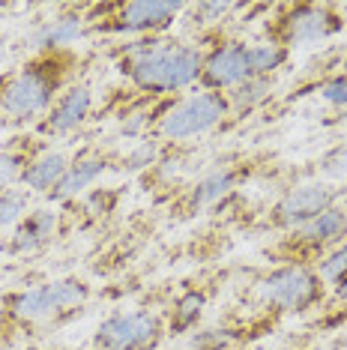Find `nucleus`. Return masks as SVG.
<instances>
[{
	"instance_id": "nucleus-1",
	"label": "nucleus",
	"mask_w": 347,
	"mask_h": 350,
	"mask_svg": "<svg viewBox=\"0 0 347 350\" xmlns=\"http://www.w3.org/2000/svg\"><path fill=\"white\" fill-rule=\"evenodd\" d=\"M204 54L207 51L195 42H180V39L168 36H144L123 45L117 54V66L141 93L168 96V93H180L198 84Z\"/></svg>"
},
{
	"instance_id": "nucleus-2",
	"label": "nucleus",
	"mask_w": 347,
	"mask_h": 350,
	"mask_svg": "<svg viewBox=\"0 0 347 350\" xmlns=\"http://www.w3.org/2000/svg\"><path fill=\"white\" fill-rule=\"evenodd\" d=\"M66 57L36 54L10 75H0V117L12 123H30L48 114L54 99L66 90Z\"/></svg>"
},
{
	"instance_id": "nucleus-3",
	"label": "nucleus",
	"mask_w": 347,
	"mask_h": 350,
	"mask_svg": "<svg viewBox=\"0 0 347 350\" xmlns=\"http://www.w3.org/2000/svg\"><path fill=\"white\" fill-rule=\"evenodd\" d=\"M90 12H99L102 18L90 21V30L117 36H162L174 21L186 12V3H171V0H129V3H108L90 6Z\"/></svg>"
},
{
	"instance_id": "nucleus-4",
	"label": "nucleus",
	"mask_w": 347,
	"mask_h": 350,
	"mask_svg": "<svg viewBox=\"0 0 347 350\" xmlns=\"http://www.w3.org/2000/svg\"><path fill=\"white\" fill-rule=\"evenodd\" d=\"M231 114L225 93H210L198 90L192 96H183L171 102L168 108H162V114L156 117V138L165 141H189L207 135L216 129L225 117Z\"/></svg>"
},
{
	"instance_id": "nucleus-5",
	"label": "nucleus",
	"mask_w": 347,
	"mask_h": 350,
	"mask_svg": "<svg viewBox=\"0 0 347 350\" xmlns=\"http://www.w3.org/2000/svg\"><path fill=\"white\" fill-rule=\"evenodd\" d=\"M87 299H90V288L81 278H57L12 293L6 299V314L18 323H39L63 312H78Z\"/></svg>"
},
{
	"instance_id": "nucleus-6",
	"label": "nucleus",
	"mask_w": 347,
	"mask_h": 350,
	"mask_svg": "<svg viewBox=\"0 0 347 350\" xmlns=\"http://www.w3.org/2000/svg\"><path fill=\"white\" fill-rule=\"evenodd\" d=\"M344 27L342 12H335L327 3H294L279 6V15L273 25H266L270 39L285 49H299V45H318L333 39Z\"/></svg>"
},
{
	"instance_id": "nucleus-7",
	"label": "nucleus",
	"mask_w": 347,
	"mask_h": 350,
	"mask_svg": "<svg viewBox=\"0 0 347 350\" xmlns=\"http://www.w3.org/2000/svg\"><path fill=\"white\" fill-rule=\"evenodd\" d=\"M258 297L275 312H305L323 299V282L318 269L309 267L305 260H296V264L290 260V264L275 267L260 278Z\"/></svg>"
},
{
	"instance_id": "nucleus-8",
	"label": "nucleus",
	"mask_w": 347,
	"mask_h": 350,
	"mask_svg": "<svg viewBox=\"0 0 347 350\" xmlns=\"http://www.w3.org/2000/svg\"><path fill=\"white\" fill-rule=\"evenodd\" d=\"M165 336L162 317L150 308L114 312L99 323L93 345L96 350H153Z\"/></svg>"
},
{
	"instance_id": "nucleus-9",
	"label": "nucleus",
	"mask_w": 347,
	"mask_h": 350,
	"mask_svg": "<svg viewBox=\"0 0 347 350\" xmlns=\"http://www.w3.org/2000/svg\"><path fill=\"white\" fill-rule=\"evenodd\" d=\"M333 204H338V192L327 183H299V186L288 189L285 195L275 201L270 221L281 230H296L305 221H311L314 216H320L323 210H329Z\"/></svg>"
},
{
	"instance_id": "nucleus-10",
	"label": "nucleus",
	"mask_w": 347,
	"mask_h": 350,
	"mask_svg": "<svg viewBox=\"0 0 347 350\" xmlns=\"http://www.w3.org/2000/svg\"><path fill=\"white\" fill-rule=\"evenodd\" d=\"M249 78V45L240 39H225L204 54V69L198 78L201 90L227 93Z\"/></svg>"
},
{
	"instance_id": "nucleus-11",
	"label": "nucleus",
	"mask_w": 347,
	"mask_h": 350,
	"mask_svg": "<svg viewBox=\"0 0 347 350\" xmlns=\"http://www.w3.org/2000/svg\"><path fill=\"white\" fill-rule=\"evenodd\" d=\"M90 111H93V90L87 84H69L66 90L54 99L48 114L39 120V132L48 135V138L72 135L87 123Z\"/></svg>"
},
{
	"instance_id": "nucleus-12",
	"label": "nucleus",
	"mask_w": 347,
	"mask_h": 350,
	"mask_svg": "<svg viewBox=\"0 0 347 350\" xmlns=\"http://www.w3.org/2000/svg\"><path fill=\"white\" fill-rule=\"evenodd\" d=\"M344 237H347V206L333 204L329 210H323L320 216L305 221L303 228L290 230V245H294L296 252L327 254L333 245L344 243Z\"/></svg>"
},
{
	"instance_id": "nucleus-13",
	"label": "nucleus",
	"mask_w": 347,
	"mask_h": 350,
	"mask_svg": "<svg viewBox=\"0 0 347 350\" xmlns=\"http://www.w3.org/2000/svg\"><path fill=\"white\" fill-rule=\"evenodd\" d=\"M87 30H90L87 10H63L60 15L42 21V25L30 33V45H33L39 54H57V51H66L69 45H75Z\"/></svg>"
},
{
	"instance_id": "nucleus-14",
	"label": "nucleus",
	"mask_w": 347,
	"mask_h": 350,
	"mask_svg": "<svg viewBox=\"0 0 347 350\" xmlns=\"http://www.w3.org/2000/svg\"><path fill=\"white\" fill-rule=\"evenodd\" d=\"M57 228H60V216L54 210H48V206L30 210L27 219L12 230L6 252L10 254H36V252H42L45 245L57 237Z\"/></svg>"
},
{
	"instance_id": "nucleus-15",
	"label": "nucleus",
	"mask_w": 347,
	"mask_h": 350,
	"mask_svg": "<svg viewBox=\"0 0 347 350\" xmlns=\"http://www.w3.org/2000/svg\"><path fill=\"white\" fill-rule=\"evenodd\" d=\"M105 171H108V159L105 156H78V159L69 162L63 180L54 186V192L48 198L51 201H72V198L84 195L96 180H102V174Z\"/></svg>"
},
{
	"instance_id": "nucleus-16",
	"label": "nucleus",
	"mask_w": 347,
	"mask_h": 350,
	"mask_svg": "<svg viewBox=\"0 0 347 350\" xmlns=\"http://www.w3.org/2000/svg\"><path fill=\"white\" fill-rule=\"evenodd\" d=\"M69 168V159L60 150H45L39 156H30L25 177H21V186L25 192H36V195H51L54 186L63 180V174Z\"/></svg>"
},
{
	"instance_id": "nucleus-17",
	"label": "nucleus",
	"mask_w": 347,
	"mask_h": 350,
	"mask_svg": "<svg viewBox=\"0 0 347 350\" xmlns=\"http://www.w3.org/2000/svg\"><path fill=\"white\" fill-rule=\"evenodd\" d=\"M236 180H240L236 168H216V171L204 174V177L195 180V186L189 189L186 206H189L192 213L210 210V206H216L219 201H225V198L234 192V189H236Z\"/></svg>"
},
{
	"instance_id": "nucleus-18",
	"label": "nucleus",
	"mask_w": 347,
	"mask_h": 350,
	"mask_svg": "<svg viewBox=\"0 0 347 350\" xmlns=\"http://www.w3.org/2000/svg\"><path fill=\"white\" fill-rule=\"evenodd\" d=\"M204 308H207V297L201 291H186L174 299L171 317H168V332L174 336H183V332H192L198 321L204 317Z\"/></svg>"
},
{
	"instance_id": "nucleus-19",
	"label": "nucleus",
	"mask_w": 347,
	"mask_h": 350,
	"mask_svg": "<svg viewBox=\"0 0 347 350\" xmlns=\"http://www.w3.org/2000/svg\"><path fill=\"white\" fill-rule=\"evenodd\" d=\"M288 57L290 51L273 39L249 45V78H273L288 63Z\"/></svg>"
},
{
	"instance_id": "nucleus-20",
	"label": "nucleus",
	"mask_w": 347,
	"mask_h": 350,
	"mask_svg": "<svg viewBox=\"0 0 347 350\" xmlns=\"http://www.w3.org/2000/svg\"><path fill=\"white\" fill-rule=\"evenodd\" d=\"M270 93H273L270 78H246V81L236 84L234 90H227L225 99H227V108L242 114V111H251V108H258L260 102H266Z\"/></svg>"
},
{
	"instance_id": "nucleus-21",
	"label": "nucleus",
	"mask_w": 347,
	"mask_h": 350,
	"mask_svg": "<svg viewBox=\"0 0 347 350\" xmlns=\"http://www.w3.org/2000/svg\"><path fill=\"white\" fill-rule=\"evenodd\" d=\"M30 213V192L25 189H0V234L15 230Z\"/></svg>"
},
{
	"instance_id": "nucleus-22",
	"label": "nucleus",
	"mask_w": 347,
	"mask_h": 350,
	"mask_svg": "<svg viewBox=\"0 0 347 350\" xmlns=\"http://www.w3.org/2000/svg\"><path fill=\"white\" fill-rule=\"evenodd\" d=\"M314 269H318L320 282L323 284H333V288L342 282V278H347V240L333 245L327 254H320V264Z\"/></svg>"
},
{
	"instance_id": "nucleus-23",
	"label": "nucleus",
	"mask_w": 347,
	"mask_h": 350,
	"mask_svg": "<svg viewBox=\"0 0 347 350\" xmlns=\"http://www.w3.org/2000/svg\"><path fill=\"white\" fill-rule=\"evenodd\" d=\"M236 10V3H227V0H216V3H192L186 6V12L195 15V25L198 27H210V25H222V21L227 18Z\"/></svg>"
},
{
	"instance_id": "nucleus-24",
	"label": "nucleus",
	"mask_w": 347,
	"mask_h": 350,
	"mask_svg": "<svg viewBox=\"0 0 347 350\" xmlns=\"http://www.w3.org/2000/svg\"><path fill=\"white\" fill-rule=\"evenodd\" d=\"M27 162H30L27 156H18L12 150H0V189L18 186L21 177H25Z\"/></svg>"
},
{
	"instance_id": "nucleus-25",
	"label": "nucleus",
	"mask_w": 347,
	"mask_h": 350,
	"mask_svg": "<svg viewBox=\"0 0 347 350\" xmlns=\"http://www.w3.org/2000/svg\"><path fill=\"white\" fill-rule=\"evenodd\" d=\"M156 162H159V141H141L138 147H132L129 153L123 156V171L135 174V171H144Z\"/></svg>"
},
{
	"instance_id": "nucleus-26",
	"label": "nucleus",
	"mask_w": 347,
	"mask_h": 350,
	"mask_svg": "<svg viewBox=\"0 0 347 350\" xmlns=\"http://www.w3.org/2000/svg\"><path fill=\"white\" fill-rule=\"evenodd\" d=\"M318 93L329 108L338 111V114L347 111V72H335V75H329L327 81H320Z\"/></svg>"
},
{
	"instance_id": "nucleus-27",
	"label": "nucleus",
	"mask_w": 347,
	"mask_h": 350,
	"mask_svg": "<svg viewBox=\"0 0 347 350\" xmlns=\"http://www.w3.org/2000/svg\"><path fill=\"white\" fill-rule=\"evenodd\" d=\"M231 341H234L231 329H204L195 332L189 345H192V350H225Z\"/></svg>"
},
{
	"instance_id": "nucleus-28",
	"label": "nucleus",
	"mask_w": 347,
	"mask_h": 350,
	"mask_svg": "<svg viewBox=\"0 0 347 350\" xmlns=\"http://www.w3.org/2000/svg\"><path fill=\"white\" fill-rule=\"evenodd\" d=\"M320 174L323 177H333V180H344L347 177V144L329 150L320 162Z\"/></svg>"
},
{
	"instance_id": "nucleus-29",
	"label": "nucleus",
	"mask_w": 347,
	"mask_h": 350,
	"mask_svg": "<svg viewBox=\"0 0 347 350\" xmlns=\"http://www.w3.org/2000/svg\"><path fill=\"white\" fill-rule=\"evenodd\" d=\"M333 293H335V299H344V302H347V278H342V282L335 284Z\"/></svg>"
},
{
	"instance_id": "nucleus-30",
	"label": "nucleus",
	"mask_w": 347,
	"mask_h": 350,
	"mask_svg": "<svg viewBox=\"0 0 347 350\" xmlns=\"http://www.w3.org/2000/svg\"><path fill=\"white\" fill-rule=\"evenodd\" d=\"M342 72H347V51H344V60H342Z\"/></svg>"
},
{
	"instance_id": "nucleus-31",
	"label": "nucleus",
	"mask_w": 347,
	"mask_h": 350,
	"mask_svg": "<svg viewBox=\"0 0 347 350\" xmlns=\"http://www.w3.org/2000/svg\"><path fill=\"white\" fill-rule=\"evenodd\" d=\"M342 123L347 126V111H342Z\"/></svg>"
}]
</instances>
